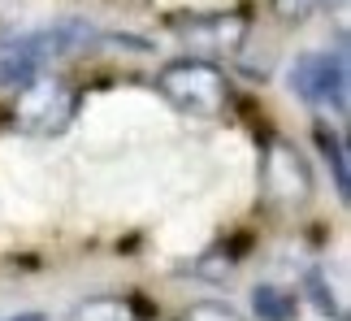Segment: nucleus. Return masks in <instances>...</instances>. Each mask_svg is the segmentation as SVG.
Wrapping results in <instances>:
<instances>
[{
  "instance_id": "obj_11",
  "label": "nucleus",
  "mask_w": 351,
  "mask_h": 321,
  "mask_svg": "<svg viewBox=\"0 0 351 321\" xmlns=\"http://www.w3.org/2000/svg\"><path fill=\"white\" fill-rule=\"evenodd\" d=\"M278 5V18H287V22H304L308 13H317L321 5H330V0H274Z\"/></svg>"
},
{
  "instance_id": "obj_4",
  "label": "nucleus",
  "mask_w": 351,
  "mask_h": 321,
  "mask_svg": "<svg viewBox=\"0 0 351 321\" xmlns=\"http://www.w3.org/2000/svg\"><path fill=\"white\" fill-rule=\"evenodd\" d=\"M291 91L326 113H347V52H304L291 70Z\"/></svg>"
},
{
  "instance_id": "obj_7",
  "label": "nucleus",
  "mask_w": 351,
  "mask_h": 321,
  "mask_svg": "<svg viewBox=\"0 0 351 321\" xmlns=\"http://www.w3.org/2000/svg\"><path fill=\"white\" fill-rule=\"evenodd\" d=\"M252 309L261 321H295V296L287 287H274V283H261L252 291Z\"/></svg>"
},
{
  "instance_id": "obj_2",
  "label": "nucleus",
  "mask_w": 351,
  "mask_h": 321,
  "mask_svg": "<svg viewBox=\"0 0 351 321\" xmlns=\"http://www.w3.org/2000/svg\"><path fill=\"white\" fill-rule=\"evenodd\" d=\"M74 109H78L74 87L65 83V78H57V74H39L31 83H22L9 117H13V126H18L22 135L52 139L74 122Z\"/></svg>"
},
{
  "instance_id": "obj_9",
  "label": "nucleus",
  "mask_w": 351,
  "mask_h": 321,
  "mask_svg": "<svg viewBox=\"0 0 351 321\" xmlns=\"http://www.w3.org/2000/svg\"><path fill=\"white\" fill-rule=\"evenodd\" d=\"M317 143H321V152H326V160L334 165V182H339V195L347 200V178H351V169H347V143L339 135H330V130H317Z\"/></svg>"
},
{
  "instance_id": "obj_1",
  "label": "nucleus",
  "mask_w": 351,
  "mask_h": 321,
  "mask_svg": "<svg viewBox=\"0 0 351 321\" xmlns=\"http://www.w3.org/2000/svg\"><path fill=\"white\" fill-rule=\"evenodd\" d=\"M156 87L178 113L191 117H221L230 104V87L226 74L213 65L208 57H178L156 74Z\"/></svg>"
},
{
  "instance_id": "obj_3",
  "label": "nucleus",
  "mask_w": 351,
  "mask_h": 321,
  "mask_svg": "<svg viewBox=\"0 0 351 321\" xmlns=\"http://www.w3.org/2000/svg\"><path fill=\"white\" fill-rule=\"evenodd\" d=\"M78 26H44V31L18 35L0 48V83H31L48 70L57 57L74 52Z\"/></svg>"
},
{
  "instance_id": "obj_5",
  "label": "nucleus",
  "mask_w": 351,
  "mask_h": 321,
  "mask_svg": "<svg viewBox=\"0 0 351 321\" xmlns=\"http://www.w3.org/2000/svg\"><path fill=\"white\" fill-rule=\"evenodd\" d=\"M261 182H265V195L274 200L278 209H300V204L313 200V169H308L304 152L287 139H274L265 148Z\"/></svg>"
},
{
  "instance_id": "obj_12",
  "label": "nucleus",
  "mask_w": 351,
  "mask_h": 321,
  "mask_svg": "<svg viewBox=\"0 0 351 321\" xmlns=\"http://www.w3.org/2000/svg\"><path fill=\"white\" fill-rule=\"evenodd\" d=\"M308 291H313V296H317V304H321V309H326V313H334V300L326 296V283H321V274H317V270L308 274Z\"/></svg>"
},
{
  "instance_id": "obj_8",
  "label": "nucleus",
  "mask_w": 351,
  "mask_h": 321,
  "mask_svg": "<svg viewBox=\"0 0 351 321\" xmlns=\"http://www.w3.org/2000/svg\"><path fill=\"white\" fill-rule=\"evenodd\" d=\"M70 321H139V313H134V304L121 300V296H91V300H83L74 309Z\"/></svg>"
},
{
  "instance_id": "obj_6",
  "label": "nucleus",
  "mask_w": 351,
  "mask_h": 321,
  "mask_svg": "<svg viewBox=\"0 0 351 321\" xmlns=\"http://www.w3.org/2000/svg\"><path fill=\"white\" fill-rule=\"evenodd\" d=\"M247 35V18L243 13H213V18H186L182 22V39L195 52H234Z\"/></svg>"
},
{
  "instance_id": "obj_10",
  "label": "nucleus",
  "mask_w": 351,
  "mask_h": 321,
  "mask_svg": "<svg viewBox=\"0 0 351 321\" xmlns=\"http://www.w3.org/2000/svg\"><path fill=\"white\" fill-rule=\"evenodd\" d=\"M186 321H243L230 304H217V300H199L186 309Z\"/></svg>"
},
{
  "instance_id": "obj_13",
  "label": "nucleus",
  "mask_w": 351,
  "mask_h": 321,
  "mask_svg": "<svg viewBox=\"0 0 351 321\" xmlns=\"http://www.w3.org/2000/svg\"><path fill=\"white\" fill-rule=\"evenodd\" d=\"M5 321H44L39 313H18V317H5Z\"/></svg>"
}]
</instances>
